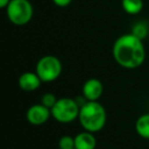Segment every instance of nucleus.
Here are the masks:
<instances>
[{
	"instance_id": "nucleus-4",
	"label": "nucleus",
	"mask_w": 149,
	"mask_h": 149,
	"mask_svg": "<svg viewBox=\"0 0 149 149\" xmlns=\"http://www.w3.org/2000/svg\"><path fill=\"white\" fill-rule=\"evenodd\" d=\"M6 15L13 25L25 26L33 17V5L29 0H11L6 7Z\"/></svg>"
},
{
	"instance_id": "nucleus-6",
	"label": "nucleus",
	"mask_w": 149,
	"mask_h": 149,
	"mask_svg": "<svg viewBox=\"0 0 149 149\" xmlns=\"http://www.w3.org/2000/svg\"><path fill=\"white\" fill-rule=\"evenodd\" d=\"M50 116H51V110L42 105L41 103L32 105L27 111L28 122L34 126H40V125L45 124L50 118Z\"/></svg>"
},
{
	"instance_id": "nucleus-11",
	"label": "nucleus",
	"mask_w": 149,
	"mask_h": 149,
	"mask_svg": "<svg viewBox=\"0 0 149 149\" xmlns=\"http://www.w3.org/2000/svg\"><path fill=\"white\" fill-rule=\"evenodd\" d=\"M122 6L128 15H135L141 13L143 8V1L142 0H122Z\"/></svg>"
},
{
	"instance_id": "nucleus-5",
	"label": "nucleus",
	"mask_w": 149,
	"mask_h": 149,
	"mask_svg": "<svg viewBox=\"0 0 149 149\" xmlns=\"http://www.w3.org/2000/svg\"><path fill=\"white\" fill-rule=\"evenodd\" d=\"M62 65L60 60L53 55L43 56L36 64V72L42 82H53L60 76Z\"/></svg>"
},
{
	"instance_id": "nucleus-10",
	"label": "nucleus",
	"mask_w": 149,
	"mask_h": 149,
	"mask_svg": "<svg viewBox=\"0 0 149 149\" xmlns=\"http://www.w3.org/2000/svg\"><path fill=\"white\" fill-rule=\"evenodd\" d=\"M137 134L144 139H149V113L141 116L135 125Z\"/></svg>"
},
{
	"instance_id": "nucleus-8",
	"label": "nucleus",
	"mask_w": 149,
	"mask_h": 149,
	"mask_svg": "<svg viewBox=\"0 0 149 149\" xmlns=\"http://www.w3.org/2000/svg\"><path fill=\"white\" fill-rule=\"evenodd\" d=\"M42 81L37 72H26L21 74L19 79V85L22 90L26 92H33L40 87Z\"/></svg>"
},
{
	"instance_id": "nucleus-17",
	"label": "nucleus",
	"mask_w": 149,
	"mask_h": 149,
	"mask_svg": "<svg viewBox=\"0 0 149 149\" xmlns=\"http://www.w3.org/2000/svg\"><path fill=\"white\" fill-rule=\"evenodd\" d=\"M74 149H76V148H74Z\"/></svg>"
},
{
	"instance_id": "nucleus-3",
	"label": "nucleus",
	"mask_w": 149,
	"mask_h": 149,
	"mask_svg": "<svg viewBox=\"0 0 149 149\" xmlns=\"http://www.w3.org/2000/svg\"><path fill=\"white\" fill-rule=\"evenodd\" d=\"M80 108L79 103L74 99L68 97L60 98L51 108V116L57 122L68 124L79 118Z\"/></svg>"
},
{
	"instance_id": "nucleus-1",
	"label": "nucleus",
	"mask_w": 149,
	"mask_h": 149,
	"mask_svg": "<svg viewBox=\"0 0 149 149\" xmlns=\"http://www.w3.org/2000/svg\"><path fill=\"white\" fill-rule=\"evenodd\" d=\"M114 60L125 68H137L145 60V48L140 38L134 34H125L116 40L112 47Z\"/></svg>"
},
{
	"instance_id": "nucleus-2",
	"label": "nucleus",
	"mask_w": 149,
	"mask_h": 149,
	"mask_svg": "<svg viewBox=\"0 0 149 149\" xmlns=\"http://www.w3.org/2000/svg\"><path fill=\"white\" fill-rule=\"evenodd\" d=\"M79 120L88 132H99L105 126L106 111L99 102L86 101L80 108Z\"/></svg>"
},
{
	"instance_id": "nucleus-9",
	"label": "nucleus",
	"mask_w": 149,
	"mask_h": 149,
	"mask_svg": "<svg viewBox=\"0 0 149 149\" xmlns=\"http://www.w3.org/2000/svg\"><path fill=\"white\" fill-rule=\"evenodd\" d=\"M96 138L93 133L85 132L79 133L74 137V148L76 149H95Z\"/></svg>"
},
{
	"instance_id": "nucleus-16",
	"label": "nucleus",
	"mask_w": 149,
	"mask_h": 149,
	"mask_svg": "<svg viewBox=\"0 0 149 149\" xmlns=\"http://www.w3.org/2000/svg\"><path fill=\"white\" fill-rule=\"evenodd\" d=\"M11 0H0V7L1 8H6Z\"/></svg>"
},
{
	"instance_id": "nucleus-15",
	"label": "nucleus",
	"mask_w": 149,
	"mask_h": 149,
	"mask_svg": "<svg viewBox=\"0 0 149 149\" xmlns=\"http://www.w3.org/2000/svg\"><path fill=\"white\" fill-rule=\"evenodd\" d=\"M52 1H53L54 4L57 5V6L65 7V6H68V5H70V3H72V0H52Z\"/></svg>"
},
{
	"instance_id": "nucleus-14",
	"label": "nucleus",
	"mask_w": 149,
	"mask_h": 149,
	"mask_svg": "<svg viewBox=\"0 0 149 149\" xmlns=\"http://www.w3.org/2000/svg\"><path fill=\"white\" fill-rule=\"evenodd\" d=\"M135 36H137L138 38H140L141 40L143 39V38L145 37V36L147 35V28L146 26H144L143 24H137L136 26L134 27V29H133V33Z\"/></svg>"
},
{
	"instance_id": "nucleus-7",
	"label": "nucleus",
	"mask_w": 149,
	"mask_h": 149,
	"mask_svg": "<svg viewBox=\"0 0 149 149\" xmlns=\"http://www.w3.org/2000/svg\"><path fill=\"white\" fill-rule=\"evenodd\" d=\"M83 95L87 101H97L103 93V85L98 79H89L83 85Z\"/></svg>"
},
{
	"instance_id": "nucleus-12",
	"label": "nucleus",
	"mask_w": 149,
	"mask_h": 149,
	"mask_svg": "<svg viewBox=\"0 0 149 149\" xmlns=\"http://www.w3.org/2000/svg\"><path fill=\"white\" fill-rule=\"evenodd\" d=\"M57 100L58 99L56 98V96L54 95L53 93H49V92H48V93H45L41 97V104L51 110V108L55 105Z\"/></svg>"
},
{
	"instance_id": "nucleus-13",
	"label": "nucleus",
	"mask_w": 149,
	"mask_h": 149,
	"mask_svg": "<svg viewBox=\"0 0 149 149\" xmlns=\"http://www.w3.org/2000/svg\"><path fill=\"white\" fill-rule=\"evenodd\" d=\"M59 149H74V138L72 136H62L58 142Z\"/></svg>"
}]
</instances>
